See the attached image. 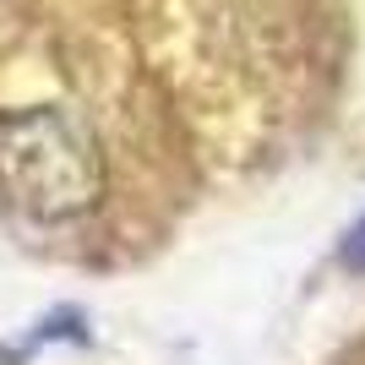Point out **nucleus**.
Instances as JSON below:
<instances>
[{
    "mask_svg": "<svg viewBox=\"0 0 365 365\" xmlns=\"http://www.w3.org/2000/svg\"><path fill=\"white\" fill-rule=\"evenodd\" d=\"M0 197L38 224L93 213L104 197V158L93 131L61 104L0 115Z\"/></svg>",
    "mask_w": 365,
    "mask_h": 365,
    "instance_id": "nucleus-1",
    "label": "nucleus"
},
{
    "mask_svg": "<svg viewBox=\"0 0 365 365\" xmlns=\"http://www.w3.org/2000/svg\"><path fill=\"white\" fill-rule=\"evenodd\" d=\"M344 267H360V273H365V218L354 224L349 240H344Z\"/></svg>",
    "mask_w": 365,
    "mask_h": 365,
    "instance_id": "nucleus-2",
    "label": "nucleus"
}]
</instances>
